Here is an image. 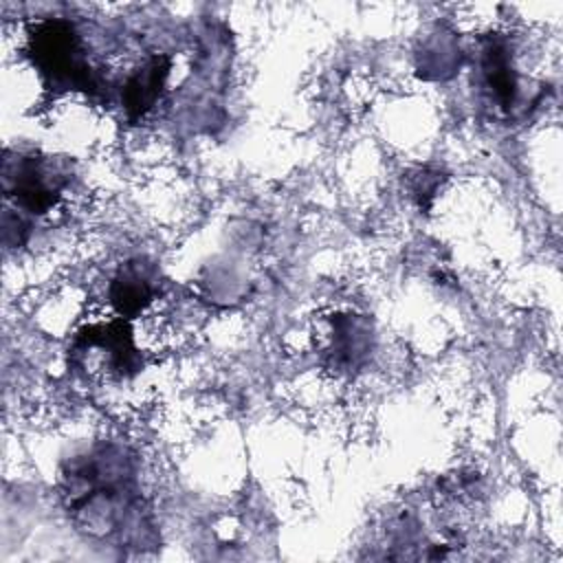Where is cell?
Listing matches in <instances>:
<instances>
[{"label": "cell", "instance_id": "7a4b0ae2", "mask_svg": "<svg viewBox=\"0 0 563 563\" xmlns=\"http://www.w3.org/2000/svg\"><path fill=\"white\" fill-rule=\"evenodd\" d=\"M31 53L37 68L62 88H88L90 68L75 29L64 20H46L31 33Z\"/></svg>", "mask_w": 563, "mask_h": 563}, {"label": "cell", "instance_id": "5b68a950", "mask_svg": "<svg viewBox=\"0 0 563 563\" xmlns=\"http://www.w3.org/2000/svg\"><path fill=\"white\" fill-rule=\"evenodd\" d=\"M167 70H169L167 59L154 57L125 81L123 106L132 119L143 117L154 106V101L158 99V92L163 88V81L167 77Z\"/></svg>", "mask_w": 563, "mask_h": 563}, {"label": "cell", "instance_id": "52a82bcc", "mask_svg": "<svg viewBox=\"0 0 563 563\" xmlns=\"http://www.w3.org/2000/svg\"><path fill=\"white\" fill-rule=\"evenodd\" d=\"M330 350H332V358H334L336 365L356 367L369 350V330H367V325L354 314L339 317L336 323H334L332 347Z\"/></svg>", "mask_w": 563, "mask_h": 563}, {"label": "cell", "instance_id": "277c9868", "mask_svg": "<svg viewBox=\"0 0 563 563\" xmlns=\"http://www.w3.org/2000/svg\"><path fill=\"white\" fill-rule=\"evenodd\" d=\"M479 75L488 101L504 112L512 110L519 95V77L512 66L510 48L504 40H490L482 46Z\"/></svg>", "mask_w": 563, "mask_h": 563}, {"label": "cell", "instance_id": "3957f363", "mask_svg": "<svg viewBox=\"0 0 563 563\" xmlns=\"http://www.w3.org/2000/svg\"><path fill=\"white\" fill-rule=\"evenodd\" d=\"M64 174L48 161L35 156H20L4 161V194L20 207L44 213L62 196Z\"/></svg>", "mask_w": 563, "mask_h": 563}, {"label": "cell", "instance_id": "8992f818", "mask_svg": "<svg viewBox=\"0 0 563 563\" xmlns=\"http://www.w3.org/2000/svg\"><path fill=\"white\" fill-rule=\"evenodd\" d=\"M154 295V279L141 264H128L112 282V303L121 314H134L143 310Z\"/></svg>", "mask_w": 563, "mask_h": 563}, {"label": "cell", "instance_id": "6da1fadb", "mask_svg": "<svg viewBox=\"0 0 563 563\" xmlns=\"http://www.w3.org/2000/svg\"><path fill=\"white\" fill-rule=\"evenodd\" d=\"M64 499L68 512L88 532H117L136 506V486L128 457L114 446L79 455L64 473Z\"/></svg>", "mask_w": 563, "mask_h": 563}]
</instances>
